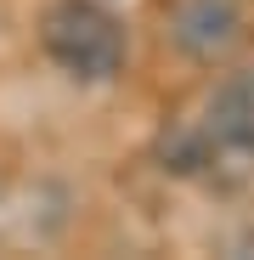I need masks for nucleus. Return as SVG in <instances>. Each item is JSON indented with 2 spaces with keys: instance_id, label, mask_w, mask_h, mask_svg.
Instances as JSON below:
<instances>
[{
  "instance_id": "nucleus-3",
  "label": "nucleus",
  "mask_w": 254,
  "mask_h": 260,
  "mask_svg": "<svg viewBox=\"0 0 254 260\" xmlns=\"http://www.w3.org/2000/svg\"><path fill=\"white\" fill-rule=\"evenodd\" d=\"M203 130L215 147H254V74H232L203 108Z\"/></svg>"
},
{
  "instance_id": "nucleus-1",
  "label": "nucleus",
  "mask_w": 254,
  "mask_h": 260,
  "mask_svg": "<svg viewBox=\"0 0 254 260\" xmlns=\"http://www.w3.org/2000/svg\"><path fill=\"white\" fill-rule=\"evenodd\" d=\"M40 46L74 79L102 85L124 68L130 40H124V23L107 6H96V0H51L46 17H40Z\"/></svg>"
},
{
  "instance_id": "nucleus-2",
  "label": "nucleus",
  "mask_w": 254,
  "mask_h": 260,
  "mask_svg": "<svg viewBox=\"0 0 254 260\" xmlns=\"http://www.w3.org/2000/svg\"><path fill=\"white\" fill-rule=\"evenodd\" d=\"M169 34L192 62H221L243 40V12L232 0H181L169 17Z\"/></svg>"
}]
</instances>
